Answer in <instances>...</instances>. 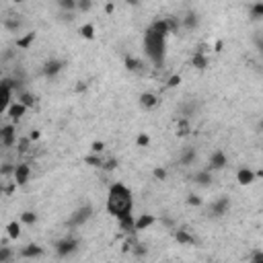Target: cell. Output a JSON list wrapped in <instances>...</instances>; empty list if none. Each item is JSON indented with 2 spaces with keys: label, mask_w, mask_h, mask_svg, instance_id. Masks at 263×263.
Segmentation results:
<instances>
[{
  "label": "cell",
  "mask_w": 263,
  "mask_h": 263,
  "mask_svg": "<svg viewBox=\"0 0 263 263\" xmlns=\"http://www.w3.org/2000/svg\"><path fill=\"white\" fill-rule=\"evenodd\" d=\"M175 29V21L171 19H159V21H154L144 37H142V49H144V56L146 60L156 66V68H161L165 64V56H167V35Z\"/></svg>",
  "instance_id": "cell-1"
},
{
  "label": "cell",
  "mask_w": 263,
  "mask_h": 263,
  "mask_svg": "<svg viewBox=\"0 0 263 263\" xmlns=\"http://www.w3.org/2000/svg\"><path fill=\"white\" fill-rule=\"evenodd\" d=\"M105 208L107 212L122 224L132 216V210H134V195L130 191V187H126L124 183H113L107 191V201H105Z\"/></svg>",
  "instance_id": "cell-2"
},
{
  "label": "cell",
  "mask_w": 263,
  "mask_h": 263,
  "mask_svg": "<svg viewBox=\"0 0 263 263\" xmlns=\"http://www.w3.org/2000/svg\"><path fill=\"white\" fill-rule=\"evenodd\" d=\"M91 218H93V206H91V203H82V206H78L74 212L70 214L68 226H70V228H80V226H84Z\"/></svg>",
  "instance_id": "cell-3"
},
{
  "label": "cell",
  "mask_w": 263,
  "mask_h": 263,
  "mask_svg": "<svg viewBox=\"0 0 263 263\" xmlns=\"http://www.w3.org/2000/svg\"><path fill=\"white\" fill-rule=\"evenodd\" d=\"M76 247H78V243H76V239H72V237H64L62 241L56 243V251H58L60 257H66V255L74 253Z\"/></svg>",
  "instance_id": "cell-4"
},
{
  "label": "cell",
  "mask_w": 263,
  "mask_h": 263,
  "mask_svg": "<svg viewBox=\"0 0 263 263\" xmlns=\"http://www.w3.org/2000/svg\"><path fill=\"white\" fill-rule=\"evenodd\" d=\"M228 208H230V201L226 197H220L218 201L212 203V208H210V212H212V216H224L228 212Z\"/></svg>",
  "instance_id": "cell-5"
},
{
  "label": "cell",
  "mask_w": 263,
  "mask_h": 263,
  "mask_svg": "<svg viewBox=\"0 0 263 263\" xmlns=\"http://www.w3.org/2000/svg\"><path fill=\"white\" fill-rule=\"evenodd\" d=\"M226 165V154L224 152H220V150H216L214 154H212V159H210V171H218V169H222Z\"/></svg>",
  "instance_id": "cell-6"
},
{
  "label": "cell",
  "mask_w": 263,
  "mask_h": 263,
  "mask_svg": "<svg viewBox=\"0 0 263 263\" xmlns=\"http://www.w3.org/2000/svg\"><path fill=\"white\" fill-rule=\"evenodd\" d=\"M29 175H31L29 165H17V167H15V181H17L19 185H25V183L29 181Z\"/></svg>",
  "instance_id": "cell-7"
},
{
  "label": "cell",
  "mask_w": 263,
  "mask_h": 263,
  "mask_svg": "<svg viewBox=\"0 0 263 263\" xmlns=\"http://www.w3.org/2000/svg\"><path fill=\"white\" fill-rule=\"evenodd\" d=\"M62 68H64V62H60V60H49V62L43 66V74H45V76H56Z\"/></svg>",
  "instance_id": "cell-8"
},
{
  "label": "cell",
  "mask_w": 263,
  "mask_h": 263,
  "mask_svg": "<svg viewBox=\"0 0 263 263\" xmlns=\"http://www.w3.org/2000/svg\"><path fill=\"white\" fill-rule=\"evenodd\" d=\"M156 103H159V97H156L154 93H142L140 95V105L144 109H152Z\"/></svg>",
  "instance_id": "cell-9"
},
{
  "label": "cell",
  "mask_w": 263,
  "mask_h": 263,
  "mask_svg": "<svg viewBox=\"0 0 263 263\" xmlns=\"http://www.w3.org/2000/svg\"><path fill=\"white\" fill-rule=\"evenodd\" d=\"M3 144L7 148H11L13 144H17V138H15V126H7L3 130Z\"/></svg>",
  "instance_id": "cell-10"
},
{
  "label": "cell",
  "mask_w": 263,
  "mask_h": 263,
  "mask_svg": "<svg viewBox=\"0 0 263 263\" xmlns=\"http://www.w3.org/2000/svg\"><path fill=\"white\" fill-rule=\"evenodd\" d=\"M237 181H239L241 185H249V183H253V181H255V173H253L251 169H239V173H237Z\"/></svg>",
  "instance_id": "cell-11"
},
{
  "label": "cell",
  "mask_w": 263,
  "mask_h": 263,
  "mask_svg": "<svg viewBox=\"0 0 263 263\" xmlns=\"http://www.w3.org/2000/svg\"><path fill=\"white\" fill-rule=\"evenodd\" d=\"M25 111H27V107H25V105H21L19 101H15V103L11 105V107H9V111H7V113H9L13 120H21Z\"/></svg>",
  "instance_id": "cell-12"
},
{
  "label": "cell",
  "mask_w": 263,
  "mask_h": 263,
  "mask_svg": "<svg viewBox=\"0 0 263 263\" xmlns=\"http://www.w3.org/2000/svg\"><path fill=\"white\" fill-rule=\"evenodd\" d=\"M212 179H214V177H212V171H210V169H203V171H199V173L195 175V183H197V185H203V187L212 183Z\"/></svg>",
  "instance_id": "cell-13"
},
{
  "label": "cell",
  "mask_w": 263,
  "mask_h": 263,
  "mask_svg": "<svg viewBox=\"0 0 263 263\" xmlns=\"http://www.w3.org/2000/svg\"><path fill=\"white\" fill-rule=\"evenodd\" d=\"M150 224H152V216L144 214V216H140V218L136 220V230H144V228L150 226Z\"/></svg>",
  "instance_id": "cell-14"
},
{
  "label": "cell",
  "mask_w": 263,
  "mask_h": 263,
  "mask_svg": "<svg viewBox=\"0 0 263 263\" xmlns=\"http://www.w3.org/2000/svg\"><path fill=\"white\" fill-rule=\"evenodd\" d=\"M35 255H41V247L29 245L27 249H23V257H35Z\"/></svg>",
  "instance_id": "cell-15"
},
{
  "label": "cell",
  "mask_w": 263,
  "mask_h": 263,
  "mask_svg": "<svg viewBox=\"0 0 263 263\" xmlns=\"http://www.w3.org/2000/svg\"><path fill=\"white\" fill-rule=\"evenodd\" d=\"M175 239L181 243V245H189V243H193V239L185 232V230H177V235H175Z\"/></svg>",
  "instance_id": "cell-16"
},
{
  "label": "cell",
  "mask_w": 263,
  "mask_h": 263,
  "mask_svg": "<svg viewBox=\"0 0 263 263\" xmlns=\"http://www.w3.org/2000/svg\"><path fill=\"white\" fill-rule=\"evenodd\" d=\"M193 159H195V152H193L191 148H189V150H185V152L181 154V163H183V165H191V163H193Z\"/></svg>",
  "instance_id": "cell-17"
},
{
  "label": "cell",
  "mask_w": 263,
  "mask_h": 263,
  "mask_svg": "<svg viewBox=\"0 0 263 263\" xmlns=\"http://www.w3.org/2000/svg\"><path fill=\"white\" fill-rule=\"evenodd\" d=\"M9 235H11V237H13V239H17V237H19V235H21V226H19V224H17V222H13V224H11V226H9Z\"/></svg>",
  "instance_id": "cell-18"
},
{
  "label": "cell",
  "mask_w": 263,
  "mask_h": 263,
  "mask_svg": "<svg viewBox=\"0 0 263 263\" xmlns=\"http://www.w3.org/2000/svg\"><path fill=\"white\" fill-rule=\"evenodd\" d=\"M251 15H253L255 19H261V17H263V5H255V7L251 9Z\"/></svg>",
  "instance_id": "cell-19"
},
{
  "label": "cell",
  "mask_w": 263,
  "mask_h": 263,
  "mask_svg": "<svg viewBox=\"0 0 263 263\" xmlns=\"http://www.w3.org/2000/svg\"><path fill=\"white\" fill-rule=\"evenodd\" d=\"M251 263H263V251H255L251 257Z\"/></svg>",
  "instance_id": "cell-20"
},
{
  "label": "cell",
  "mask_w": 263,
  "mask_h": 263,
  "mask_svg": "<svg viewBox=\"0 0 263 263\" xmlns=\"http://www.w3.org/2000/svg\"><path fill=\"white\" fill-rule=\"evenodd\" d=\"M23 222H27V224L35 222V214H33V212H25V214H23Z\"/></svg>",
  "instance_id": "cell-21"
},
{
  "label": "cell",
  "mask_w": 263,
  "mask_h": 263,
  "mask_svg": "<svg viewBox=\"0 0 263 263\" xmlns=\"http://www.w3.org/2000/svg\"><path fill=\"white\" fill-rule=\"evenodd\" d=\"M80 33H82L84 37H93V27H91V25H84V27L80 29Z\"/></svg>",
  "instance_id": "cell-22"
},
{
  "label": "cell",
  "mask_w": 263,
  "mask_h": 263,
  "mask_svg": "<svg viewBox=\"0 0 263 263\" xmlns=\"http://www.w3.org/2000/svg\"><path fill=\"white\" fill-rule=\"evenodd\" d=\"M148 142H150V140H148V136H144V134H142V136L138 138V144H140V146H146Z\"/></svg>",
  "instance_id": "cell-23"
},
{
  "label": "cell",
  "mask_w": 263,
  "mask_h": 263,
  "mask_svg": "<svg viewBox=\"0 0 263 263\" xmlns=\"http://www.w3.org/2000/svg\"><path fill=\"white\" fill-rule=\"evenodd\" d=\"M76 7H78L80 11H89V9H91V3H78Z\"/></svg>",
  "instance_id": "cell-24"
},
{
  "label": "cell",
  "mask_w": 263,
  "mask_h": 263,
  "mask_svg": "<svg viewBox=\"0 0 263 263\" xmlns=\"http://www.w3.org/2000/svg\"><path fill=\"white\" fill-rule=\"evenodd\" d=\"M179 84V76H173L171 80H169V86H177Z\"/></svg>",
  "instance_id": "cell-25"
},
{
  "label": "cell",
  "mask_w": 263,
  "mask_h": 263,
  "mask_svg": "<svg viewBox=\"0 0 263 263\" xmlns=\"http://www.w3.org/2000/svg\"><path fill=\"white\" fill-rule=\"evenodd\" d=\"M259 47H261V54H263V41H259Z\"/></svg>",
  "instance_id": "cell-26"
}]
</instances>
